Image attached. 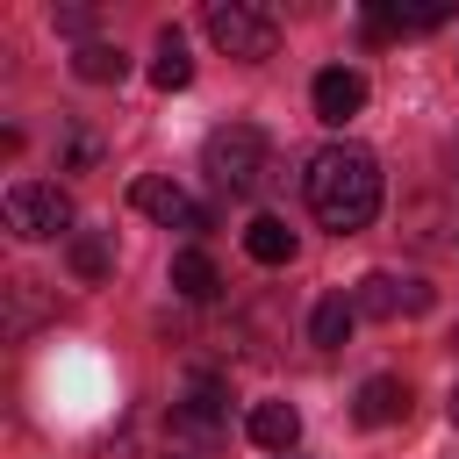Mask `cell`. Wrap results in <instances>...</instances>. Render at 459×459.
Returning a JSON list of instances; mask_svg holds the SVG:
<instances>
[{
	"label": "cell",
	"instance_id": "obj_17",
	"mask_svg": "<svg viewBox=\"0 0 459 459\" xmlns=\"http://www.w3.org/2000/svg\"><path fill=\"white\" fill-rule=\"evenodd\" d=\"M86 22H93L86 7H57V29H65V36H86Z\"/></svg>",
	"mask_w": 459,
	"mask_h": 459
},
{
	"label": "cell",
	"instance_id": "obj_10",
	"mask_svg": "<svg viewBox=\"0 0 459 459\" xmlns=\"http://www.w3.org/2000/svg\"><path fill=\"white\" fill-rule=\"evenodd\" d=\"M437 22H452L445 7H366V36L373 43H387V36H416V29H437Z\"/></svg>",
	"mask_w": 459,
	"mask_h": 459
},
{
	"label": "cell",
	"instance_id": "obj_13",
	"mask_svg": "<svg viewBox=\"0 0 459 459\" xmlns=\"http://www.w3.org/2000/svg\"><path fill=\"white\" fill-rule=\"evenodd\" d=\"M151 86H158V93H179V86H194V57H186L179 29H165V36H158V57H151Z\"/></svg>",
	"mask_w": 459,
	"mask_h": 459
},
{
	"label": "cell",
	"instance_id": "obj_14",
	"mask_svg": "<svg viewBox=\"0 0 459 459\" xmlns=\"http://www.w3.org/2000/svg\"><path fill=\"white\" fill-rule=\"evenodd\" d=\"M244 251H251L258 265H287V258H294V230H287L280 215H258V222H244Z\"/></svg>",
	"mask_w": 459,
	"mask_h": 459
},
{
	"label": "cell",
	"instance_id": "obj_15",
	"mask_svg": "<svg viewBox=\"0 0 459 459\" xmlns=\"http://www.w3.org/2000/svg\"><path fill=\"white\" fill-rule=\"evenodd\" d=\"M72 72H79L86 86H122V72H129V57H122L115 43H79V57H72Z\"/></svg>",
	"mask_w": 459,
	"mask_h": 459
},
{
	"label": "cell",
	"instance_id": "obj_7",
	"mask_svg": "<svg viewBox=\"0 0 459 459\" xmlns=\"http://www.w3.org/2000/svg\"><path fill=\"white\" fill-rule=\"evenodd\" d=\"M308 100H316V122H330V129H344L359 108H366V79L351 72V65H330V72H316V86H308Z\"/></svg>",
	"mask_w": 459,
	"mask_h": 459
},
{
	"label": "cell",
	"instance_id": "obj_5",
	"mask_svg": "<svg viewBox=\"0 0 459 459\" xmlns=\"http://www.w3.org/2000/svg\"><path fill=\"white\" fill-rule=\"evenodd\" d=\"M351 301H359V316L394 323V316H423V308H430V287H423L416 273H387V265H380V273H366V280H359V294H351Z\"/></svg>",
	"mask_w": 459,
	"mask_h": 459
},
{
	"label": "cell",
	"instance_id": "obj_11",
	"mask_svg": "<svg viewBox=\"0 0 459 459\" xmlns=\"http://www.w3.org/2000/svg\"><path fill=\"white\" fill-rule=\"evenodd\" d=\"M351 323H359V301H351V294H323V301L308 308V344L337 351V344L351 337Z\"/></svg>",
	"mask_w": 459,
	"mask_h": 459
},
{
	"label": "cell",
	"instance_id": "obj_16",
	"mask_svg": "<svg viewBox=\"0 0 459 459\" xmlns=\"http://www.w3.org/2000/svg\"><path fill=\"white\" fill-rule=\"evenodd\" d=\"M108 265H115V244H108V237H93V230L72 237V273H79V280H100Z\"/></svg>",
	"mask_w": 459,
	"mask_h": 459
},
{
	"label": "cell",
	"instance_id": "obj_2",
	"mask_svg": "<svg viewBox=\"0 0 459 459\" xmlns=\"http://www.w3.org/2000/svg\"><path fill=\"white\" fill-rule=\"evenodd\" d=\"M201 158H208L215 194L244 201V194H258V186H265V172H273V136H265L258 122H222V129H208Z\"/></svg>",
	"mask_w": 459,
	"mask_h": 459
},
{
	"label": "cell",
	"instance_id": "obj_3",
	"mask_svg": "<svg viewBox=\"0 0 459 459\" xmlns=\"http://www.w3.org/2000/svg\"><path fill=\"white\" fill-rule=\"evenodd\" d=\"M208 36H215L230 57L258 65V57L280 50V14H273V7H251V0H215V7H208Z\"/></svg>",
	"mask_w": 459,
	"mask_h": 459
},
{
	"label": "cell",
	"instance_id": "obj_19",
	"mask_svg": "<svg viewBox=\"0 0 459 459\" xmlns=\"http://www.w3.org/2000/svg\"><path fill=\"white\" fill-rule=\"evenodd\" d=\"M452 344H459V330H452Z\"/></svg>",
	"mask_w": 459,
	"mask_h": 459
},
{
	"label": "cell",
	"instance_id": "obj_9",
	"mask_svg": "<svg viewBox=\"0 0 459 459\" xmlns=\"http://www.w3.org/2000/svg\"><path fill=\"white\" fill-rule=\"evenodd\" d=\"M351 416L380 430V423H394V416H409V387H402L394 373H373V380L359 387V402H351Z\"/></svg>",
	"mask_w": 459,
	"mask_h": 459
},
{
	"label": "cell",
	"instance_id": "obj_4",
	"mask_svg": "<svg viewBox=\"0 0 459 459\" xmlns=\"http://www.w3.org/2000/svg\"><path fill=\"white\" fill-rule=\"evenodd\" d=\"M7 230H14L22 244H43V237L72 230V201H65L50 179H14V186H7Z\"/></svg>",
	"mask_w": 459,
	"mask_h": 459
},
{
	"label": "cell",
	"instance_id": "obj_8",
	"mask_svg": "<svg viewBox=\"0 0 459 459\" xmlns=\"http://www.w3.org/2000/svg\"><path fill=\"white\" fill-rule=\"evenodd\" d=\"M244 430H251L258 452H294V437H301V409H294V402H251Z\"/></svg>",
	"mask_w": 459,
	"mask_h": 459
},
{
	"label": "cell",
	"instance_id": "obj_18",
	"mask_svg": "<svg viewBox=\"0 0 459 459\" xmlns=\"http://www.w3.org/2000/svg\"><path fill=\"white\" fill-rule=\"evenodd\" d=\"M445 409H452V430H459V387H452V402H445Z\"/></svg>",
	"mask_w": 459,
	"mask_h": 459
},
{
	"label": "cell",
	"instance_id": "obj_12",
	"mask_svg": "<svg viewBox=\"0 0 459 459\" xmlns=\"http://www.w3.org/2000/svg\"><path fill=\"white\" fill-rule=\"evenodd\" d=\"M172 294H179V301H215V294H222L215 258H208V251H179V258H172Z\"/></svg>",
	"mask_w": 459,
	"mask_h": 459
},
{
	"label": "cell",
	"instance_id": "obj_1",
	"mask_svg": "<svg viewBox=\"0 0 459 459\" xmlns=\"http://www.w3.org/2000/svg\"><path fill=\"white\" fill-rule=\"evenodd\" d=\"M301 194H308V215L337 237L366 230L380 215V158L359 151V143H323L301 172Z\"/></svg>",
	"mask_w": 459,
	"mask_h": 459
},
{
	"label": "cell",
	"instance_id": "obj_6",
	"mask_svg": "<svg viewBox=\"0 0 459 459\" xmlns=\"http://www.w3.org/2000/svg\"><path fill=\"white\" fill-rule=\"evenodd\" d=\"M129 201H136L151 222H165V230H208V222H215V215H208L201 201H186V186H172V179H136Z\"/></svg>",
	"mask_w": 459,
	"mask_h": 459
}]
</instances>
